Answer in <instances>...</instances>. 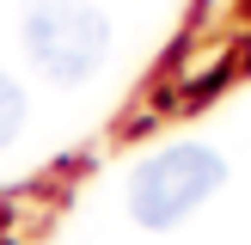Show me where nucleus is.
Returning <instances> with one entry per match:
<instances>
[{
    "label": "nucleus",
    "mask_w": 251,
    "mask_h": 245,
    "mask_svg": "<svg viewBox=\"0 0 251 245\" xmlns=\"http://www.w3.org/2000/svg\"><path fill=\"white\" fill-rule=\"evenodd\" d=\"M19 122H25V92L6 80V74H0V147L19 135Z\"/></svg>",
    "instance_id": "obj_3"
},
{
    "label": "nucleus",
    "mask_w": 251,
    "mask_h": 245,
    "mask_svg": "<svg viewBox=\"0 0 251 245\" xmlns=\"http://www.w3.org/2000/svg\"><path fill=\"white\" fill-rule=\"evenodd\" d=\"M227 166H221L208 147H166L147 166H135L129 178V215L141 227H178L184 215L208 202V190H221Z\"/></svg>",
    "instance_id": "obj_2"
},
{
    "label": "nucleus",
    "mask_w": 251,
    "mask_h": 245,
    "mask_svg": "<svg viewBox=\"0 0 251 245\" xmlns=\"http://www.w3.org/2000/svg\"><path fill=\"white\" fill-rule=\"evenodd\" d=\"M0 245H6V239H0Z\"/></svg>",
    "instance_id": "obj_4"
},
{
    "label": "nucleus",
    "mask_w": 251,
    "mask_h": 245,
    "mask_svg": "<svg viewBox=\"0 0 251 245\" xmlns=\"http://www.w3.org/2000/svg\"><path fill=\"white\" fill-rule=\"evenodd\" d=\"M104 43H110V24L86 0H37L25 12V55H31L37 74H49L61 86L86 80L104 61Z\"/></svg>",
    "instance_id": "obj_1"
}]
</instances>
